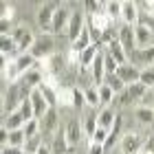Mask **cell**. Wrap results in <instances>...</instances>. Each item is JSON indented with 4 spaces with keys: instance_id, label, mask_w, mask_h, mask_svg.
I'll list each match as a JSON object with an SVG mask.
<instances>
[{
    "instance_id": "6da1fadb",
    "label": "cell",
    "mask_w": 154,
    "mask_h": 154,
    "mask_svg": "<svg viewBox=\"0 0 154 154\" xmlns=\"http://www.w3.org/2000/svg\"><path fill=\"white\" fill-rule=\"evenodd\" d=\"M53 48H55V42L51 35H40L35 38V42H33V46H31V55H33V60L40 62V60H46V57H51L53 55Z\"/></svg>"
},
{
    "instance_id": "7a4b0ae2",
    "label": "cell",
    "mask_w": 154,
    "mask_h": 154,
    "mask_svg": "<svg viewBox=\"0 0 154 154\" xmlns=\"http://www.w3.org/2000/svg\"><path fill=\"white\" fill-rule=\"evenodd\" d=\"M117 40H119V44L123 46L125 55H128V57H132V55H134V48H137L134 26H130V24H121V26H119V31H117Z\"/></svg>"
},
{
    "instance_id": "3957f363",
    "label": "cell",
    "mask_w": 154,
    "mask_h": 154,
    "mask_svg": "<svg viewBox=\"0 0 154 154\" xmlns=\"http://www.w3.org/2000/svg\"><path fill=\"white\" fill-rule=\"evenodd\" d=\"M57 11V5L55 2H44L38 11V24L42 31H53V16Z\"/></svg>"
},
{
    "instance_id": "277c9868",
    "label": "cell",
    "mask_w": 154,
    "mask_h": 154,
    "mask_svg": "<svg viewBox=\"0 0 154 154\" xmlns=\"http://www.w3.org/2000/svg\"><path fill=\"white\" fill-rule=\"evenodd\" d=\"M84 29H86L84 13H82V11H73V13H71V22H68V40H71V44L82 35Z\"/></svg>"
},
{
    "instance_id": "5b68a950",
    "label": "cell",
    "mask_w": 154,
    "mask_h": 154,
    "mask_svg": "<svg viewBox=\"0 0 154 154\" xmlns=\"http://www.w3.org/2000/svg\"><path fill=\"white\" fill-rule=\"evenodd\" d=\"M117 77L121 79L125 86H130V84H134V82H139V77H141V71L134 66V64H123V66H119L117 68Z\"/></svg>"
},
{
    "instance_id": "8992f818",
    "label": "cell",
    "mask_w": 154,
    "mask_h": 154,
    "mask_svg": "<svg viewBox=\"0 0 154 154\" xmlns=\"http://www.w3.org/2000/svg\"><path fill=\"white\" fill-rule=\"evenodd\" d=\"M82 123H79V119H68V123H66V128H64V137H66V141L68 145H75L79 143V139H82Z\"/></svg>"
},
{
    "instance_id": "52a82bcc",
    "label": "cell",
    "mask_w": 154,
    "mask_h": 154,
    "mask_svg": "<svg viewBox=\"0 0 154 154\" xmlns=\"http://www.w3.org/2000/svg\"><path fill=\"white\" fill-rule=\"evenodd\" d=\"M90 73H93V84L97 88L103 84V77H106V66H103V51L97 53L95 62L90 64Z\"/></svg>"
},
{
    "instance_id": "ba28073f",
    "label": "cell",
    "mask_w": 154,
    "mask_h": 154,
    "mask_svg": "<svg viewBox=\"0 0 154 154\" xmlns=\"http://www.w3.org/2000/svg\"><path fill=\"white\" fill-rule=\"evenodd\" d=\"M31 103H33V112H35V119H42L46 115V110L51 108L48 101L44 99V95L40 93V88H33L31 90Z\"/></svg>"
},
{
    "instance_id": "9c48e42d",
    "label": "cell",
    "mask_w": 154,
    "mask_h": 154,
    "mask_svg": "<svg viewBox=\"0 0 154 154\" xmlns=\"http://www.w3.org/2000/svg\"><path fill=\"white\" fill-rule=\"evenodd\" d=\"M134 40H137V46L141 48H148V46H152V40H154V33L148 29V26H143V24H134Z\"/></svg>"
},
{
    "instance_id": "30bf717a",
    "label": "cell",
    "mask_w": 154,
    "mask_h": 154,
    "mask_svg": "<svg viewBox=\"0 0 154 154\" xmlns=\"http://www.w3.org/2000/svg\"><path fill=\"white\" fill-rule=\"evenodd\" d=\"M71 13H73V11H68L66 7H57V11H55V16H53V31H55V33H60V31L68 29V22H71Z\"/></svg>"
},
{
    "instance_id": "8fae6325",
    "label": "cell",
    "mask_w": 154,
    "mask_h": 154,
    "mask_svg": "<svg viewBox=\"0 0 154 154\" xmlns=\"http://www.w3.org/2000/svg\"><path fill=\"white\" fill-rule=\"evenodd\" d=\"M44 82V73L40 71V68H31V71H26L22 77H20V84L22 86H26V88H38L40 84Z\"/></svg>"
},
{
    "instance_id": "7c38bea8",
    "label": "cell",
    "mask_w": 154,
    "mask_h": 154,
    "mask_svg": "<svg viewBox=\"0 0 154 154\" xmlns=\"http://www.w3.org/2000/svg\"><path fill=\"white\" fill-rule=\"evenodd\" d=\"M121 115H115V123H112V128L108 130V139H106V143H103V152H110L115 148V143L119 141V132H121Z\"/></svg>"
},
{
    "instance_id": "4fadbf2b",
    "label": "cell",
    "mask_w": 154,
    "mask_h": 154,
    "mask_svg": "<svg viewBox=\"0 0 154 154\" xmlns=\"http://www.w3.org/2000/svg\"><path fill=\"white\" fill-rule=\"evenodd\" d=\"M121 152L123 154H139L141 152V141H139V137L132 134V132L121 137Z\"/></svg>"
},
{
    "instance_id": "5bb4252c",
    "label": "cell",
    "mask_w": 154,
    "mask_h": 154,
    "mask_svg": "<svg viewBox=\"0 0 154 154\" xmlns=\"http://www.w3.org/2000/svg\"><path fill=\"white\" fill-rule=\"evenodd\" d=\"M106 51L110 53V57H112L115 62L119 66H123V64H128V55H125V51H123V46L119 44V40L115 38L112 42H110V44L106 46Z\"/></svg>"
},
{
    "instance_id": "9a60e30c",
    "label": "cell",
    "mask_w": 154,
    "mask_h": 154,
    "mask_svg": "<svg viewBox=\"0 0 154 154\" xmlns=\"http://www.w3.org/2000/svg\"><path fill=\"white\" fill-rule=\"evenodd\" d=\"M101 51V44H90L88 48H84V51L79 53V66L82 68H90V64L95 62V57H97V53Z\"/></svg>"
},
{
    "instance_id": "2e32d148",
    "label": "cell",
    "mask_w": 154,
    "mask_h": 154,
    "mask_svg": "<svg viewBox=\"0 0 154 154\" xmlns=\"http://www.w3.org/2000/svg\"><path fill=\"white\" fill-rule=\"evenodd\" d=\"M121 18H123V24H130L134 26V22L139 20V13H137V5L134 2H121Z\"/></svg>"
},
{
    "instance_id": "e0dca14e",
    "label": "cell",
    "mask_w": 154,
    "mask_h": 154,
    "mask_svg": "<svg viewBox=\"0 0 154 154\" xmlns=\"http://www.w3.org/2000/svg\"><path fill=\"white\" fill-rule=\"evenodd\" d=\"M24 117H22V112L20 110H16V112H11V115H7L5 117V121H2V128H7V130H22L24 128Z\"/></svg>"
},
{
    "instance_id": "ac0fdd59",
    "label": "cell",
    "mask_w": 154,
    "mask_h": 154,
    "mask_svg": "<svg viewBox=\"0 0 154 154\" xmlns=\"http://www.w3.org/2000/svg\"><path fill=\"white\" fill-rule=\"evenodd\" d=\"M40 123H42V128H44V132L51 134V132L57 128V110H55V108H48L46 115L40 119Z\"/></svg>"
},
{
    "instance_id": "d6986e66",
    "label": "cell",
    "mask_w": 154,
    "mask_h": 154,
    "mask_svg": "<svg viewBox=\"0 0 154 154\" xmlns=\"http://www.w3.org/2000/svg\"><path fill=\"white\" fill-rule=\"evenodd\" d=\"M90 44H93V35H90V29H88V26H86V29H84V31H82V35H79V38H77V40L73 42V44H71V48H75V51H77V53H82V51H84V48H88Z\"/></svg>"
},
{
    "instance_id": "ffe728a7",
    "label": "cell",
    "mask_w": 154,
    "mask_h": 154,
    "mask_svg": "<svg viewBox=\"0 0 154 154\" xmlns=\"http://www.w3.org/2000/svg\"><path fill=\"white\" fill-rule=\"evenodd\" d=\"M134 117H137V121L150 125V123H154V108L152 106H141V108H137Z\"/></svg>"
},
{
    "instance_id": "44dd1931",
    "label": "cell",
    "mask_w": 154,
    "mask_h": 154,
    "mask_svg": "<svg viewBox=\"0 0 154 154\" xmlns=\"http://www.w3.org/2000/svg\"><path fill=\"white\" fill-rule=\"evenodd\" d=\"M125 90H128V95H130V101H137V99H141L145 95L148 86L141 84V82H134V84H130V86H125Z\"/></svg>"
},
{
    "instance_id": "7402d4cb",
    "label": "cell",
    "mask_w": 154,
    "mask_h": 154,
    "mask_svg": "<svg viewBox=\"0 0 154 154\" xmlns=\"http://www.w3.org/2000/svg\"><path fill=\"white\" fill-rule=\"evenodd\" d=\"M57 103L60 106H73L75 103V90L73 88H60L57 90Z\"/></svg>"
},
{
    "instance_id": "603a6c76",
    "label": "cell",
    "mask_w": 154,
    "mask_h": 154,
    "mask_svg": "<svg viewBox=\"0 0 154 154\" xmlns=\"http://www.w3.org/2000/svg\"><path fill=\"white\" fill-rule=\"evenodd\" d=\"M24 141H26L24 128H22V130H9V141H7V145H13V148H24Z\"/></svg>"
},
{
    "instance_id": "cb8c5ba5",
    "label": "cell",
    "mask_w": 154,
    "mask_h": 154,
    "mask_svg": "<svg viewBox=\"0 0 154 154\" xmlns=\"http://www.w3.org/2000/svg\"><path fill=\"white\" fill-rule=\"evenodd\" d=\"M68 150H71V145H68L64 132H60L53 141V154H68Z\"/></svg>"
},
{
    "instance_id": "d4e9b609",
    "label": "cell",
    "mask_w": 154,
    "mask_h": 154,
    "mask_svg": "<svg viewBox=\"0 0 154 154\" xmlns=\"http://www.w3.org/2000/svg\"><path fill=\"white\" fill-rule=\"evenodd\" d=\"M103 84L112 88V93H121V90H125V84H123V82L117 77V73H110V75H106V77H103Z\"/></svg>"
},
{
    "instance_id": "484cf974",
    "label": "cell",
    "mask_w": 154,
    "mask_h": 154,
    "mask_svg": "<svg viewBox=\"0 0 154 154\" xmlns=\"http://www.w3.org/2000/svg\"><path fill=\"white\" fill-rule=\"evenodd\" d=\"M38 88H40V93H42V95H44V99L48 101V106H51V108H53V106H55V103H57V90H55V88H51V86H46V84H44V82H42V84H40V86H38Z\"/></svg>"
},
{
    "instance_id": "4316f807",
    "label": "cell",
    "mask_w": 154,
    "mask_h": 154,
    "mask_svg": "<svg viewBox=\"0 0 154 154\" xmlns=\"http://www.w3.org/2000/svg\"><path fill=\"white\" fill-rule=\"evenodd\" d=\"M97 123L101 125V128H106V130H110L112 128V123H115V115H112V110H101L99 115H97Z\"/></svg>"
},
{
    "instance_id": "83f0119b",
    "label": "cell",
    "mask_w": 154,
    "mask_h": 154,
    "mask_svg": "<svg viewBox=\"0 0 154 154\" xmlns=\"http://www.w3.org/2000/svg\"><path fill=\"white\" fill-rule=\"evenodd\" d=\"M11 51H18V42L11 38V33L9 35H2V46H0V53H2V57H7Z\"/></svg>"
},
{
    "instance_id": "f1b7e54d",
    "label": "cell",
    "mask_w": 154,
    "mask_h": 154,
    "mask_svg": "<svg viewBox=\"0 0 154 154\" xmlns=\"http://www.w3.org/2000/svg\"><path fill=\"white\" fill-rule=\"evenodd\" d=\"M82 128H84V132H86V137H90V139H93L95 130L99 128V123H97V117H95V115L86 117V119H84V125H82Z\"/></svg>"
},
{
    "instance_id": "f546056e",
    "label": "cell",
    "mask_w": 154,
    "mask_h": 154,
    "mask_svg": "<svg viewBox=\"0 0 154 154\" xmlns=\"http://www.w3.org/2000/svg\"><path fill=\"white\" fill-rule=\"evenodd\" d=\"M40 148H42V137L40 134H35V137H31V139L24 141V152H29V154H35Z\"/></svg>"
},
{
    "instance_id": "4dcf8cb0",
    "label": "cell",
    "mask_w": 154,
    "mask_h": 154,
    "mask_svg": "<svg viewBox=\"0 0 154 154\" xmlns=\"http://www.w3.org/2000/svg\"><path fill=\"white\" fill-rule=\"evenodd\" d=\"M84 99H86V103L90 108H95V106H99V93H97V88H86L84 90Z\"/></svg>"
},
{
    "instance_id": "1f68e13d",
    "label": "cell",
    "mask_w": 154,
    "mask_h": 154,
    "mask_svg": "<svg viewBox=\"0 0 154 154\" xmlns=\"http://www.w3.org/2000/svg\"><path fill=\"white\" fill-rule=\"evenodd\" d=\"M20 112H22L24 121H31V119H35V112H33V103H31V97L20 103Z\"/></svg>"
},
{
    "instance_id": "d6a6232c",
    "label": "cell",
    "mask_w": 154,
    "mask_h": 154,
    "mask_svg": "<svg viewBox=\"0 0 154 154\" xmlns=\"http://www.w3.org/2000/svg\"><path fill=\"white\" fill-rule=\"evenodd\" d=\"M106 13H108V18L112 20H119L121 18V2H106Z\"/></svg>"
},
{
    "instance_id": "836d02e7",
    "label": "cell",
    "mask_w": 154,
    "mask_h": 154,
    "mask_svg": "<svg viewBox=\"0 0 154 154\" xmlns=\"http://www.w3.org/2000/svg\"><path fill=\"white\" fill-rule=\"evenodd\" d=\"M40 119H31V121H26L24 123V134H26V139H31V137H35L38 132H40Z\"/></svg>"
},
{
    "instance_id": "e575fe53",
    "label": "cell",
    "mask_w": 154,
    "mask_h": 154,
    "mask_svg": "<svg viewBox=\"0 0 154 154\" xmlns=\"http://www.w3.org/2000/svg\"><path fill=\"white\" fill-rule=\"evenodd\" d=\"M97 93H99V101L101 103H110V101H112V88H110V86H106V84H101V86L99 88H97Z\"/></svg>"
},
{
    "instance_id": "d590c367",
    "label": "cell",
    "mask_w": 154,
    "mask_h": 154,
    "mask_svg": "<svg viewBox=\"0 0 154 154\" xmlns=\"http://www.w3.org/2000/svg\"><path fill=\"white\" fill-rule=\"evenodd\" d=\"M103 66H106V75H110V73H117V68H119V64L110 57V53L103 48Z\"/></svg>"
},
{
    "instance_id": "8d00e7d4",
    "label": "cell",
    "mask_w": 154,
    "mask_h": 154,
    "mask_svg": "<svg viewBox=\"0 0 154 154\" xmlns=\"http://www.w3.org/2000/svg\"><path fill=\"white\" fill-rule=\"evenodd\" d=\"M106 139H108V130L106 128H101V125H99V128H97L95 130V134H93V139H90V143H106Z\"/></svg>"
},
{
    "instance_id": "74e56055",
    "label": "cell",
    "mask_w": 154,
    "mask_h": 154,
    "mask_svg": "<svg viewBox=\"0 0 154 154\" xmlns=\"http://www.w3.org/2000/svg\"><path fill=\"white\" fill-rule=\"evenodd\" d=\"M139 82L145 84V86H154V68H145V71H141Z\"/></svg>"
},
{
    "instance_id": "f35d334b",
    "label": "cell",
    "mask_w": 154,
    "mask_h": 154,
    "mask_svg": "<svg viewBox=\"0 0 154 154\" xmlns=\"http://www.w3.org/2000/svg\"><path fill=\"white\" fill-rule=\"evenodd\" d=\"M137 22H139V24H143V26H148V29L154 33V16H150V13H141Z\"/></svg>"
},
{
    "instance_id": "ab89813d",
    "label": "cell",
    "mask_w": 154,
    "mask_h": 154,
    "mask_svg": "<svg viewBox=\"0 0 154 154\" xmlns=\"http://www.w3.org/2000/svg\"><path fill=\"white\" fill-rule=\"evenodd\" d=\"M26 33H31V31L26 29V26H22V24H20V26H13V31H11V38H13V40H16L18 44H20V40H22V38L26 35Z\"/></svg>"
},
{
    "instance_id": "60d3db41",
    "label": "cell",
    "mask_w": 154,
    "mask_h": 154,
    "mask_svg": "<svg viewBox=\"0 0 154 154\" xmlns=\"http://www.w3.org/2000/svg\"><path fill=\"white\" fill-rule=\"evenodd\" d=\"M73 90H75V103H73V108L82 110L84 103H86V99H84V90L82 88H73Z\"/></svg>"
},
{
    "instance_id": "b9f144b4",
    "label": "cell",
    "mask_w": 154,
    "mask_h": 154,
    "mask_svg": "<svg viewBox=\"0 0 154 154\" xmlns=\"http://www.w3.org/2000/svg\"><path fill=\"white\" fill-rule=\"evenodd\" d=\"M139 57L145 60V62H152L154 60V44L148 46V48H143V51H139Z\"/></svg>"
},
{
    "instance_id": "7bdbcfd3",
    "label": "cell",
    "mask_w": 154,
    "mask_h": 154,
    "mask_svg": "<svg viewBox=\"0 0 154 154\" xmlns=\"http://www.w3.org/2000/svg\"><path fill=\"white\" fill-rule=\"evenodd\" d=\"M66 62H68V64H71V66H77V64H79V53H77L75 48H68Z\"/></svg>"
},
{
    "instance_id": "ee69618b",
    "label": "cell",
    "mask_w": 154,
    "mask_h": 154,
    "mask_svg": "<svg viewBox=\"0 0 154 154\" xmlns=\"http://www.w3.org/2000/svg\"><path fill=\"white\" fill-rule=\"evenodd\" d=\"M2 154H24V148H13V145H2Z\"/></svg>"
},
{
    "instance_id": "f6af8a7d",
    "label": "cell",
    "mask_w": 154,
    "mask_h": 154,
    "mask_svg": "<svg viewBox=\"0 0 154 154\" xmlns=\"http://www.w3.org/2000/svg\"><path fill=\"white\" fill-rule=\"evenodd\" d=\"M128 103H130L128 90H121V93H119V106H128Z\"/></svg>"
},
{
    "instance_id": "bcb514c9",
    "label": "cell",
    "mask_w": 154,
    "mask_h": 154,
    "mask_svg": "<svg viewBox=\"0 0 154 154\" xmlns=\"http://www.w3.org/2000/svg\"><path fill=\"white\" fill-rule=\"evenodd\" d=\"M141 150H145V152H150V154H154V137H150L148 141H145V143L141 145Z\"/></svg>"
},
{
    "instance_id": "7dc6e473",
    "label": "cell",
    "mask_w": 154,
    "mask_h": 154,
    "mask_svg": "<svg viewBox=\"0 0 154 154\" xmlns=\"http://www.w3.org/2000/svg\"><path fill=\"white\" fill-rule=\"evenodd\" d=\"M88 154H106V152H103V145L101 143H90V152Z\"/></svg>"
},
{
    "instance_id": "c3c4849f",
    "label": "cell",
    "mask_w": 154,
    "mask_h": 154,
    "mask_svg": "<svg viewBox=\"0 0 154 154\" xmlns=\"http://www.w3.org/2000/svg\"><path fill=\"white\" fill-rule=\"evenodd\" d=\"M7 141H9V130H7V128H2V130H0V143H2V145H7Z\"/></svg>"
},
{
    "instance_id": "681fc988",
    "label": "cell",
    "mask_w": 154,
    "mask_h": 154,
    "mask_svg": "<svg viewBox=\"0 0 154 154\" xmlns=\"http://www.w3.org/2000/svg\"><path fill=\"white\" fill-rule=\"evenodd\" d=\"M35 154H53V152H51V148H48L46 143H42V148H40V150H38Z\"/></svg>"
},
{
    "instance_id": "f907efd6",
    "label": "cell",
    "mask_w": 154,
    "mask_h": 154,
    "mask_svg": "<svg viewBox=\"0 0 154 154\" xmlns=\"http://www.w3.org/2000/svg\"><path fill=\"white\" fill-rule=\"evenodd\" d=\"M139 154H150V152H145V150H141V152H139Z\"/></svg>"
},
{
    "instance_id": "816d5d0a",
    "label": "cell",
    "mask_w": 154,
    "mask_h": 154,
    "mask_svg": "<svg viewBox=\"0 0 154 154\" xmlns=\"http://www.w3.org/2000/svg\"><path fill=\"white\" fill-rule=\"evenodd\" d=\"M152 108H154V97H152Z\"/></svg>"
},
{
    "instance_id": "f5cc1de1",
    "label": "cell",
    "mask_w": 154,
    "mask_h": 154,
    "mask_svg": "<svg viewBox=\"0 0 154 154\" xmlns=\"http://www.w3.org/2000/svg\"><path fill=\"white\" fill-rule=\"evenodd\" d=\"M24 154H29V152H24Z\"/></svg>"
}]
</instances>
